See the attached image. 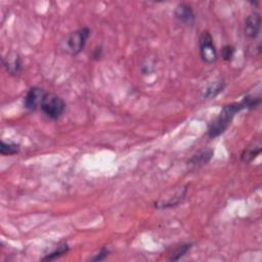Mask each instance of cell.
<instances>
[{
    "label": "cell",
    "instance_id": "1",
    "mask_svg": "<svg viewBox=\"0 0 262 262\" xmlns=\"http://www.w3.org/2000/svg\"><path fill=\"white\" fill-rule=\"evenodd\" d=\"M243 110H246V108L242 100L240 102H233L225 106L219 115L209 125L207 131L208 136L215 138L224 134L230 126L234 116Z\"/></svg>",
    "mask_w": 262,
    "mask_h": 262
},
{
    "label": "cell",
    "instance_id": "4",
    "mask_svg": "<svg viewBox=\"0 0 262 262\" xmlns=\"http://www.w3.org/2000/svg\"><path fill=\"white\" fill-rule=\"evenodd\" d=\"M199 51L202 61L206 64H213L218 59V52L213 37L209 31H203L199 37Z\"/></svg>",
    "mask_w": 262,
    "mask_h": 262
},
{
    "label": "cell",
    "instance_id": "5",
    "mask_svg": "<svg viewBox=\"0 0 262 262\" xmlns=\"http://www.w3.org/2000/svg\"><path fill=\"white\" fill-rule=\"evenodd\" d=\"M46 94V91L41 87H31L25 97L24 108L28 111H36L38 108L41 107Z\"/></svg>",
    "mask_w": 262,
    "mask_h": 262
},
{
    "label": "cell",
    "instance_id": "16",
    "mask_svg": "<svg viewBox=\"0 0 262 262\" xmlns=\"http://www.w3.org/2000/svg\"><path fill=\"white\" fill-rule=\"evenodd\" d=\"M234 52H235L234 46H232L230 44L225 45L224 47H222V49H221L222 60L226 61V62H230L232 60L233 56H234Z\"/></svg>",
    "mask_w": 262,
    "mask_h": 262
},
{
    "label": "cell",
    "instance_id": "7",
    "mask_svg": "<svg viewBox=\"0 0 262 262\" xmlns=\"http://www.w3.org/2000/svg\"><path fill=\"white\" fill-rule=\"evenodd\" d=\"M261 30V17L259 12H252L245 20L244 25V33L245 35L250 38L255 39L258 37Z\"/></svg>",
    "mask_w": 262,
    "mask_h": 262
},
{
    "label": "cell",
    "instance_id": "14",
    "mask_svg": "<svg viewBox=\"0 0 262 262\" xmlns=\"http://www.w3.org/2000/svg\"><path fill=\"white\" fill-rule=\"evenodd\" d=\"M192 247H193V244H191V243L181 244L180 246H178L175 249V251L171 254V256H170L169 260H171V261H177V260H179L180 258H182L183 256H185L191 250Z\"/></svg>",
    "mask_w": 262,
    "mask_h": 262
},
{
    "label": "cell",
    "instance_id": "18",
    "mask_svg": "<svg viewBox=\"0 0 262 262\" xmlns=\"http://www.w3.org/2000/svg\"><path fill=\"white\" fill-rule=\"evenodd\" d=\"M102 57V47L99 45V46H98V47H96L95 49H94V52H93V58H94V60H99L100 58Z\"/></svg>",
    "mask_w": 262,
    "mask_h": 262
},
{
    "label": "cell",
    "instance_id": "8",
    "mask_svg": "<svg viewBox=\"0 0 262 262\" xmlns=\"http://www.w3.org/2000/svg\"><path fill=\"white\" fill-rule=\"evenodd\" d=\"M3 66L10 76H18L23 71V60L18 52H9L3 59Z\"/></svg>",
    "mask_w": 262,
    "mask_h": 262
},
{
    "label": "cell",
    "instance_id": "2",
    "mask_svg": "<svg viewBox=\"0 0 262 262\" xmlns=\"http://www.w3.org/2000/svg\"><path fill=\"white\" fill-rule=\"evenodd\" d=\"M40 109L42 113L47 118H49V119L58 120L62 117L66 110V102L61 97L55 94L47 93L42 101Z\"/></svg>",
    "mask_w": 262,
    "mask_h": 262
},
{
    "label": "cell",
    "instance_id": "9",
    "mask_svg": "<svg viewBox=\"0 0 262 262\" xmlns=\"http://www.w3.org/2000/svg\"><path fill=\"white\" fill-rule=\"evenodd\" d=\"M213 155H214V151L212 149L201 150L192 157V158L189 160V164L196 166V167L204 166L211 161Z\"/></svg>",
    "mask_w": 262,
    "mask_h": 262
},
{
    "label": "cell",
    "instance_id": "10",
    "mask_svg": "<svg viewBox=\"0 0 262 262\" xmlns=\"http://www.w3.org/2000/svg\"><path fill=\"white\" fill-rule=\"evenodd\" d=\"M261 153V142L260 140L253 142L252 145L246 148L242 155H241V160L244 163H251L256 157Z\"/></svg>",
    "mask_w": 262,
    "mask_h": 262
},
{
    "label": "cell",
    "instance_id": "6",
    "mask_svg": "<svg viewBox=\"0 0 262 262\" xmlns=\"http://www.w3.org/2000/svg\"><path fill=\"white\" fill-rule=\"evenodd\" d=\"M174 18L187 27H193L196 22V15L193 7L188 3H179L174 9Z\"/></svg>",
    "mask_w": 262,
    "mask_h": 262
},
{
    "label": "cell",
    "instance_id": "15",
    "mask_svg": "<svg viewBox=\"0 0 262 262\" xmlns=\"http://www.w3.org/2000/svg\"><path fill=\"white\" fill-rule=\"evenodd\" d=\"M246 110H253L261 103V98L259 96H247L242 99Z\"/></svg>",
    "mask_w": 262,
    "mask_h": 262
},
{
    "label": "cell",
    "instance_id": "13",
    "mask_svg": "<svg viewBox=\"0 0 262 262\" xmlns=\"http://www.w3.org/2000/svg\"><path fill=\"white\" fill-rule=\"evenodd\" d=\"M20 152V145L15 142H5L4 140H1V146H0V154L3 156H10L16 155Z\"/></svg>",
    "mask_w": 262,
    "mask_h": 262
},
{
    "label": "cell",
    "instance_id": "12",
    "mask_svg": "<svg viewBox=\"0 0 262 262\" xmlns=\"http://www.w3.org/2000/svg\"><path fill=\"white\" fill-rule=\"evenodd\" d=\"M70 250V248L68 246V244H62L60 246H58V248L56 250H54L52 252H50L49 254H47L46 256H44L43 258H41L42 261H52V260H56L58 258H60L61 256L67 254Z\"/></svg>",
    "mask_w": 262,
    "mask_h": 262
},
{
    "label": "cell",
    "instance_id": "11",
    "mask_svg": "<svg viewBox=\"0 0 262 262\" xmlns=\"http://www.w3.org/2000/svg\"><path fill=\"white\" fill-rule=\"evenodd\" d=\"M225 87H226V82L224 80L214 81L211 84H209L205 89L204 98L207 99H212L216 98L220 93H222Z\"/></svg>",
    "mask_w": 262,
    "mask_h": 262
},
{
    "label": "cell",
    "instance_id": "3",
    "mask_svg": "<svg viewBox=\"0 0 262 262\" xmlns=\"http://www.w3.org/2000/svg\"><path fill=\"white\" fill-rule=\"evenodd\" d=\"M90 29L87 27L80 28L72 32L66 39V50L71 56H77L84 49L85 44L90 36Z\"/></svg>",
    "mask_w": 262,
    "mask_h": 262
},
{
    "label": "cell",
    "instance_id": "17",
    "mask_svg": "<svg viewBox=\"0 0 262 262\" xmlns=\"http://www.w3.org/2000/svg\"><path fill=\"white\" fill-rule=\"evenodd\" d=\"M109 254H110L109 249L106 247H103L100 249V251L98 254H96L93 258H90V260L91 261H102L109 256Z\"/></svg>",
    "mask_w": 262,
    "mask_h": 262
}]
</instances>
